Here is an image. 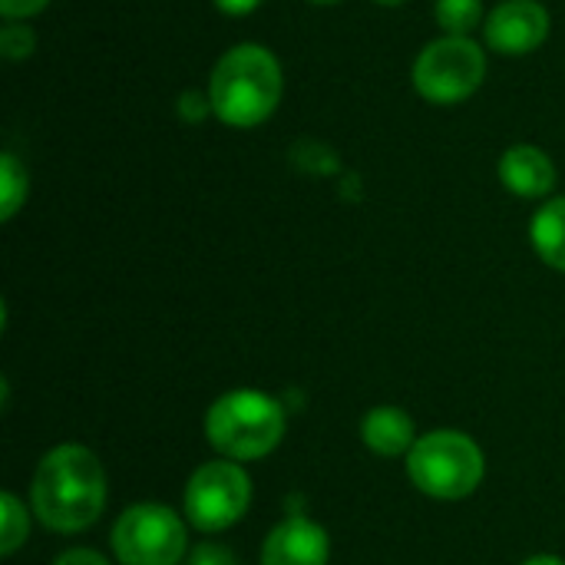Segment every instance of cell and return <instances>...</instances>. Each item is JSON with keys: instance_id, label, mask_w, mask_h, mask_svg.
<instances>
[{"instance_id": "obj_1", "label": "cell", "mask_w": 565, "mask_h": 565, "mask_svg": "<svg viewBox=\"0 0 565 565\" xmlns=\"http://www.w3.org/2000/svg\"><path fill=\"white\" fill-rule=\"evenodd\" d=\"M109 497V480L99 457L79 444H60L43 454L33 473L30 503L36 520L53 533L89 530Z\"/></svg>"}, {"instance_id": "obj_2", "label": "cell", "mask_w": 565, "mask_h": 565, "mask_svg": "<svg viewBox=\"0 0 565 565\" xmlns=\"http://www.w3.org/2000/svg\"><path fill=\"white\" fill-rule=\"evenodd\" d=\"M281 99V66L271 50L258 43L232 46L209 76L212 113L232 129L265 122Z\"/></svg>"}, {"instance_id": "obj_3", "label": "cell", "mask_w": 565, "mask_h": 565, "mask_svg": "<svg viewBox=\"0 0 565 565\" xmlns=\"http://www.w3.org/2000/svg\"><path fill=\"white\" fill-rule=\"evenodd\" d=\"M285 437V407L265 391H228L205 414V440L222 460L268 457Z\"/></svg>"}, {"instance_id": "obj_4", "label": "cell", "mask_w": 565, "mask_h": 565, "mask_svg": "<svg viewBox=\"0 0 565 565\" xmlns=\"http://www.w3.org/2000/svg\"><path fill=\"white\" fill-rule=\"evenodd\" d=\"M483 473L480 444L460 430H430L407 454L411 483L434 500H467L483 483Z\"/></svg>"}, {"instance_id": "obj_5", "label": "cell", "mask_w": 565, "mask_h": 565, "mask_svg": "<svg viewBox=\"0 0 565 565\" xmlns=\"http://www.w3.org/2000/svg\"><path fill=\"white\" fill-rule=\"evenodd\" d=\"M252 507V480L235 460H209L202 463L182 493L185 520L199 533H225L232 530Z\"/></svg>"}, {"instance_id": "obj_6", "label": "cell", "mask_w": 565, "mask_h": 565, "mask_svg": "<svg viewBox=\"0 0 565 565\" xmlns=\"http://www.w3.org/2000/svg\"><path fill=\"white\" fill-rule=\"evenodd\" d=\"M185 550V523L162 503H136L113 526V556L119 565H179Z\"/></svg>"}, {"instance_id": "obj_7", "label": "cell", "mask_w": 565, "mask_h": 565, "mask_svg": "<svg viewBox=\"0 0 565 565\" xmlns=\"http://www.w3.org/2000/svg\"><path fill=\"white\" fill-rule=\"evenodd\" d=\"M487 73V56L470 36H440L414 63V89L437 103H460L480 89Z\"/></svg>"}, {"instance_id": "obj_8", "label": "cell", "mask_w": 565, "mask_h": 565, "mask_svg": "<svg viewBox=\"0 0 565 565\" xmlns=\"http://www.w3.org/2000/svg\"><path fill=\"white\" fill-rule=\"evenodd\" d=\"M550 36V13L540 0H507L487 20V43L497 53L523 56Z\"/></svg>"}, {"instance_id": "obj_9", "label": "cell", "mask_w": 565, "mask_h": 565, "mask_svg": "<svg viewBox=\"0 0 565 565\" xmlns=\"http://www.w3.org/2000/svg\"><path fill=\"white\" fill-rule=\"evenodd\" d=\"M328 556L331 540L324 526L308 516H288L262 546V565H328Z\"/></svg>"}, {"instance_id": "obj_10", "label": "cell", "mask_w": 565, "mask_h": 565, "mask_svg": "<svg viewBox=\"0 0 565 565\" xmlns=\"http://www.w3.org/2000/svg\"><path fill=\"white\" fill-rule=\"evenodd\" d=\"M500 182L520 199H543L556 185V166L540 146H513L500 159Z\"/></svg>"}, {"instance_id": "obj_11", "label": "cell", "mask_w": 565, "mask_h": 565, "mask_svg": "<svg viewBox=\"0 0 565 565\" xmlns=\"http://www.w3.org/2000/svg\"><path fill=\"white\" fill-rule=\"evenodd\" d=\"M361 440L371 454L394 460V457H407L420 437H417L414 417L404 407L381 404L361 417Z\"/></svg>"}, {"instance_id": "obj_12", "label": "cell", "mask_w": 565, "mask_h": 565, "mask_svg": "<svg viewBox=\"0 0 565 565\" xmlns=\"http://www.w3.org/2000/svg\"><path fill=\"white\" fill-rule=\"evenodd\" d=\"M530 238H533L536 255H540L550 268L565 271V195L563 199H550V202L533 215Z\"/></svg>"}, {"instance_id": "obj_13", "label": "cell", "mask_w": 565, "mask_h": 565, "mask_svg": "<svg viewBox=\"0 0 565 565\" xmlns=\"http://www.w3.org/2000/svg\"><path fill=\"white\" fill-rule=\"evenodd\" d=\"M26 189H30L26 169L17 162L13 152H3L0 156V218L3 222H10L20 212V205L26 202Z\"/></svg>"}, {"instance_id": "obj_14", "label": "cell", "mask_w": 565, "mask_h": 565, "mask_svg": "<svg viewBox=\"0 0 565 565\" xmlns=\"http://www.w3.org/2000/svg\"><path fill=\"white\" fill-rule=\"evenodd\" d=\"M30 536V516H26V507L7 490L0 493V553L3 556H13Z\"/></svg>"}, {"instance_id": "obj_15", "label": "cell", "mask_w": 565, "mask_h": 565, "mask_svg": "<svg viewBox=\"0 0 565 565\" xmlns=\"http://www.w3.org/2000/svg\"><path fill=\"white\" fill-rule=\"evenodd\" d=\"M483 3L480 0H437V23L447 36H467L480 26Z\"/></svg>"}, {"instance_id": "obj_16", "label": "cell", "mask_w": 565, "mask_h": 565, "mask_svg": "<svg viewBox=\"0 0 565 565\" xmlns=\"http://www.w3.org/2000/svg\"><path fill=\"white\" fill-rule=\"evenodd\" d=\"M33 30L30 26H23V23H7L3 30H0V50H3V56L7 60H23V56H30L33 53Z\"/></svg>"}, {"instance_id": "obj_17", "label": "cell", "mask_w": 565, "mask_h": 565, "mask_svg": "<svg viewBox=\"0 0 565 565\" xmlns=\"http://www.w3.org/2000/svg\"><path fill=\"white\" fill-rule=\"evenodd\" d=\"M189 565H238L232 550L222 546V543H199L192 553H189Z\"/></svg>"}, {"instance_id": "obj_18", "label": "cell", "mask_w": 565, "mask_h": 565, "mask_svg": "<svg viewBox=\"0 0 565 565\" xmlns=\"http://www.w3.org/2000/svg\"><path fill=\"white\" fill-rule=\"evenodd\" d=\"M50 0H0V13L7 20H20V17H33L46 7Z\"/></svg>"}, {"instance_id": "obj_19", "label": "cell", "mask_w": 565, "mask_h": 565, "mask_svg": "<svg viewBox=\"0 0 565 565\" xmlns=\"http://www.w3.org/2000/svg\"><path fill=\"white\" fill-rule=\"evenodd\" d=\"M53 565H109V563H106V556H99L96 550H66V553H60V556H56V563Z\"/></svg>"}, {"instance_id": "obj_20", "label": "cell", "mask_w": 565, "mask_h": 565, "mask_svg": "<svg viewBox=\"0 0 565 565\" xmlns=\"http://www.w3.org/2000/svg\"><path fill=\"white\" fill-rule=\"evenodd\" d=\"M205 113H212L209 93H205V96H195V93L182 96V116H189V119H202Z\"/></svg>"}, {"instance_id": "obj_21", "label": "cell", "mask_w": 565, "mask_h": 565, "mask_svg": "<svg viewBox=\"0 0 565 565\" xmlns=\"http://www.w3.org/2000/svg\"><path fill=\"white\" fill-rule=\"evenodd\" d=\"M262 0H215V7L222 13H232V17H242V13H252Z\"/></svg>"}, {"instance_id": "obj_22", "label": "cell", "mask_w": 565, "mask_h": 565, "mask_svg": "<svg viewBox=\"0 0 565 565\" xmlns=\"http://www.w3.org/2000/svg\"><path fill=\"white\" fill-rule=\"evenodd\" d=\"M523 565H565V559H559V556H533Z\"/></svg>"}, {"instance_id": "obj_23", "label": "cell", "mask_w": 565, "mask_h": 565, "mask_svg": "<svg viewBox=\"0 0 565 565\" xmlns=\"http://www.w3.org/2000/svg\"><path fill=\"white\" fill-rule=\"evenodd\" d=\"M377 3H384V7H397V3H404V0H377Z\"/></svg>"}, {"instance_id": "obj_24", "label": "cell", "mask_w": 565, "mask_h": 565, "mask_svg": "<svg viewBox=\"0 0 565 565\" xmlns=\"http://www.w3.org/2000/svg\"><path fill=\"white\" fill-rule=\"evenodd\" d=\"M308 3H338V0H308Z\"/></svg>"}]
</instances>
